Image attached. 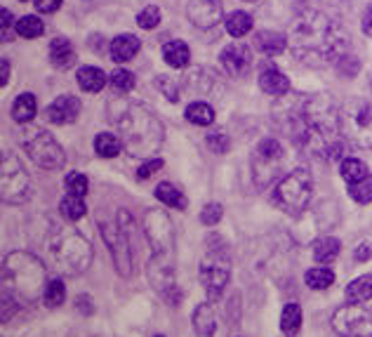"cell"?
<instances>
[{
	"label": "cell",
	"mask_w": 372,
	"mask_h": 337,
	"mask_svg": "<svg viewBox=\"0 0 372 337\" xmlns=\"http://www.w3.org/2000/svg\"><path fill=\"white\" fill-rule=\"evenodd\" d=\"M292 54L309 66L340 64L349 54L351 36L337 19L318 10H302L290 26L287 36Z\"/></svg>",
	"instance_id": "1"
},
{
	"label": "cell",
	"mask_w": 372,
	"mask_h": 337,
	"mask_svg": "<svg viewBox=\"0 0 372 337\" xmlns=\"http://www.w3.org/2000/svg\"><path fill=\"white\" fill-rule=\"evenodd\" d=\"M342 109L330 95H316L304 104L299 113L295 140L314 156L323 161H340L344 151L342 142Z\"/></svg>",
	"instance_id": "2"
},
{
	"label": "cell",
	"mask_w": 372,
	"mask_h": 337,
	"mask_svg": "<svg viewBox=\"0 0 372 337\" xmlns=\"http://www.w3.org/2000/svg\"><path fill=\"white\" fill-rule=\"evenodd\" d=\"M107 116L130 156L149 158L158 153L165 140V128L149 107L127 97H113L107 107Z\"/></svg>",
	"instance_id": "3"
},
{
	"label": "cell",
	"mask_w": 372,
	"mask_h": 337,
	"mask_svg": "<svg viewBox=\"0 0 372 337\" xmlns=\"http://www.w3.org/2000/svg\"><path fill=\"white\" fill-rule=\"evenodd\" d=\"M45 262L31 252H10L3 259V307L10 305L8 318L17 307L36 302L45 292ZM5 318V321H8Z\"/></svg>",
	"instance_id": "4"
},
{
	"label": "cell",
	"mask_w": 372,
	"mask_h": 337,
	"mask_svg": "<svg viewBox=\"0 0 372 337\" xmlns=\"http://www.w3.org/2000/svg\"><path fill=\"white\" fill-rule=\"evenodd\" d=\"M47 262L64 276L83 274L92 262V246L76 229H54L47 239Z\"/></svg>",
	"instance_id": "5"
},
{
	"label": "cell",
	"mask_w": 372,
	"mask_h": 337,
	"mask_svg": "<svg viewBox=\"0 0 372 337\" xmlns=\"http://www.w3.org/2000/svg\"><path fill=\"white\" fill-rule=\"evenodd\" d=\"M342 132L360 149H372V99H353L342 109Z\"/></svg>",
	"instance_id": "6"
},
{
	"label": "cell",
	"mask_w": 372,
	"mask_h": 337,
	"mask_svg": "<svg viewBox=\"0 0 372 337\" xmlns=\"http://www.w3.org/2000/svg\"><path fill=\"white\" fill-rule=\"evenodd\" d=\"M311 191H314V180L311 173L304 168H297L287 173L276 186V201L287 213H302L311 201Z\"/></svg>",
	"instance_id": "7"
},
{
	"label": "cell",
	"mask_w": 372,
	"mask_h": 337,
	"mask_svg": "<svg viewBox=\"0 0 372 337\" xmlns=\"http://www.w3.org/2000/svg\"><path fill=\"white\" fill-rule=\"evenodd\" d=\"M0 191H3V203H24L31 196V180L26 175L24 165L14 153L5 151L3 163H0Z\"/></svg>",
	"instance_id": "8"
},
{
	"label": "cell",
	"mask_w": 372,
	"mask_h": 337,
	"mask_svg": "<svg viewBox=\"0 0 372 337\" xmlns=\"http://www.w3.org/2000/svg\"><path fill=\"white\" fill-rule=\"evenodd\" d=\"M21 146H24L26 156H29L38 168H45V170L64 168L66 163L64 149L59 146V142L54 140L47 130H31L29 135L21 140Z\"/></svg>",
	"instance_id": "9"
},
{
	"label": "cell",
	"mask_w": 372,
	"mask_h": 337,
	"mask_svg": "<svg viewBox=\"0 0 372 337\" xmlns=\"http://www.w3.org/2000/svg\"><path fill=\"white\" fill-rule=\"evenodd\" d=\"M201 283L205 292L210 295V300H217V297L224 292V288L229 285V276H231V259L229 252L224 248H210V252L205 255L201 262Z\"/></svg>",
	"instance_id": "10"
},
{
	"label": "cell",
	"mask_w": 372,
	"mask_h": 337,
	"mask_svg": "<svg viewBox=\"0 0 372 337\" xmlns=\"http://www.w3.org/2000/svg\"><path fill=\"white\" fill-rule=\"evenodd\" d=\"M142 229L149 246L153 248V255L172 257L175 250V229L165 210H146L142 217Z\"/></svg>",
	"instance_id": "11"
},
{
	"label": "cell",
	"mask_w": 372,
	"mask_h": 337,
	"mask_svg": "<svg viewBox=\"0 0 372 337\" xmlns=\"http://www.w3.org/2000/svg\"><path fill=\"white\" fill-rule=\"evenodd\" d=\"M332 328L340 337H372V312L347 302L332 314Z\"/></svg>",
	"instance_id": "12"
},
{
	"label": "cell",
	"mask_w": 372,
	"mask_h": 337,
	"mask_svg": "<svg viewBox=\"0 0 372 337\" xmlns=\"http://www.w3.org/2000/svg\"><path fill=\"white\" fill-rule=\"evenodd\" d=\"M102 226V239L107 243L111 257H113L116 272L120 276H130L132 274V241L125 234V229L120 224H111V222H99Z\"/></svg>",
	"instance_id": "13"
},
{
	"label": "cell",
	"mask_w": 372,
	"mask_h": 337,
	"mask_svg": "<svg viewBox=\"0 0 372 337\" xmlns=\"http://www.w3.org/2000/svg\"><path fill=\"white\" fill-rule=\"evenodd\" d=\"M149 281H151L153 290L163 297L168 305H177L179 302V290H177L175 267H172V257L153 255L149 262Z\"/></svg>",
	"instance_id": "14"
},
{
	"label": "cell",
	"mask_w": 372,
	"mask_h": 337,
	"mask_svg": "<svg viewBox=\"0 0 372 337\" xmlns=\"http://www.w3.org/2000/svg\"><path fill=\"white\" fill-rule=\"evenodd\" d=\"M283 161V146L276 140H262L254 149V161H252V170H254V180L257 184L262 182V175H266V180H274L276 170Z\"/></svg>",
	"instance_id": "15"
},
{
	"label": "cell",
	"mask_w": 372,
	"mask_h": 337,
	"mask_svg": "<svg viewBox=\"0 0 372 337\" xmlns=\"http://www.w3.org/2000/svg\"><path fill=\"white\" fill-rule=\"evenodd\" d=\"M186 17L196 29L210 31L224 17V5H221V0H188Z\"/></svg>",
	"instance_id": "16"
},
{
	"label": "cell",
	"mask_w": 372,
	"mask_h": 337,
	"mask_svg": "<svg viewBox=\"0 0 372 337\" xmlns=\"http://www.w3.org/2000/svg\"><path fill=\"white\" fill-rule=\"evenodd\" d=\"M221 66L226 69V74L229 76H243L250 71V66H252V52H250V47L241 45V43H231V45H226L221 50Z\"/></svg>",
	"instance_id": "17"
},
{
	"label": "cell",
	"mask_w": 372,
	"mask_h": 337,
	"mask_svg": "<svg viewBox=\"0 0 372 337\" xmlns=\"http://www.w3.org/2000/svg\"><path fill=\"white\" fill-rule=\"evenodd\" d=\"M80 113V99L74 95H62L57 97L52 104L45 109V116L50 123L54 125H66V123H74Z\"/></svg>",
	"instance_id": "18"
},
{
	"label": "cell",
	"mask_w": 372,
	"mask_h": 337,
	"mask_svg": "<svg viewBox=\"0 0 372 337\" xmlns=\"http://www.w3.org/2000/svg\"><path fill=\"white\" fill-rule=\"evenodd\" d=\"M140 47H142L140 38H135L132 33H123V36L111 41L109 52L116 64H125V62H130V59H135V54L140 52Z\"/></svg>",
	"instance_id": "19"
},
{
	"label": "cell",
	"mask_w": 372,
	"mask_h": 337,
	"mask_svg": "<svg viewBox=\"0 0 372 337\" xmlns=\"http://www.w3.org/2000/svg\"><path fill=\"white\" fill-rule=\"evenodd\" d=\"M259 87L271 97H283L290 92V80H287L276 66H271V69H264L262 74H259Z\"/></svg>",
	"instance_id": "20"
},
{
	"label": "cell",
	"mask_w": 372,
	"mask_h": 337,
	"mask_svg": "<svg viewBox=\"0 0 372 337\" xmlns=\"http://www.w3.org/2000/svg\"><path fill=\"white\" fill-rule=\"evenodd\" d=\"M193 330L201 337L215 335V330H217V316H215V307L210 302H203V305L196 307V312H193Z\"/></svg>",
	"instance_id": "21"
},
{
	"label": "cell",
	"mask_w": 372,
	"mask_h": 337,
	"mask_svg": "<svg viewBox=\"0 0 372 337\" xmlns=\"http://www.w3.org/2000/svg\"><path fill=\"white\" fill-rule=\"evenodd\" d=\"M254 43H257V47L262 50L266 57H276V54H281L287 47V36L278 31H259Z\"/></svg>",
	"instance_id": "22"
},
{
	"label": "cell",
	"mask_w": 372,
	"mask_h": 337,
	"mask_svg": "<svg viewBox=\"0 0 372 337\" xmlns=\"http://www.w3.org/2000/svg\"><path fill=\"white\" fill-rule=\"evenodd\" d=\"M163 59L172 69H184L191 62V52L184 41H168L163 45Z\"/></svg>",
	"instance_id": "23"
},
{
	"label": "cell",
	"mask_w": 372,
	"mask_h": 337,
	"mask_svg": "<svg viewBox=\"0 0 372 337\" xmlns=\"http://www.w3.org/2000/svg\"><path fill=\"white\" fill-rule=\"evenodd\" d=\"M76 59V52H74V45H71L66 38H54L50 43V62L57 69H69Z\"/></svg>",
	"instance_id": "24"
},
{
	"label": "cell",
	"mask_w": 372,
	"mask_h": 337,
	"mask_svg": "<svg viewBox=\"0 0 372 337\" xmlns=\"http://www.w3.org/2000/svg\"><path fill=\"white\" fill-rule=\"evenodd\" d=\"M299 328H302V307L297 302H287L281 314V333L285 337H295Z\"/></svg>",
	"instance_id": "25"
},
{
	"label": "cell",
	"mask_w": 372,
	"mask_h": 337,
	"mask_svg": "<svg viewBox=\"0 0 372 337\" xmlns=\"http://www.w3.org/2000/svg\"><path fill=\"white\" fill-rule=\"evenodd\" d=\"M78 85L85 92H99L107 85V76H104V71L97 69V66H83V69L78 71Z\"/></svg>",
	"instance_id": "26"
},
{
	"label": "cell",
	"mask_w": 372,
	"mask_h": 337,
	"mask_svg": "<svg viewBox=\"0 0 372 337\" xmlns=\"http://www.w3.org/2000/svg\"><path fill=\"white\" fill-rule=\"evenodd\" d=\"M340 248L342 243L337 239H332V236H323V239H318L314 243V257L316 262L320 264H332L337 257H340Z\"/></svg>",
	"instance_id": "27"
},
{
	"label": "cell",
	"mask_w": 372,
	"mask_h": 337,
	"mask_svg": "<svg viewBox=\"0 0 372 337\" xmlns=\"http://www.w3.org/2000/svg\"><path fill=\"white\" fill-rule=\"evenodd\" d=\"M347 302H351V305H363V302H368L372 297V276H358L356 281H351V283L347 285Z\"/></svg>",
	"instance_id": "28"
},
{
	"label": "cell",
	"mask_w": 372,
	"mask_h": 337,
	"mask_svg": "<svg viewBox=\"0 0 372 337\" xmlns=\"http://www.w3.org/2000/svg\"><path fill=\"white\" fill-rule=\"evenodd\" d=\"M123 149L125 146H123V142H120V137L111 135V132H102V135L94 137V151H97V156H102V158L118 156Z\"/></svg>",
	"instance_id": "29"
},
{
	"label": "cell",
	"mask_w": 372,
	"mask_h": 337,
	"mask_svg": "<svg viewBox=\"0 0 372 337\" xmlns=\"http://www.w3.org/2000/svg\"><path fill=\"white\" fill-rule=\"evenodd\" d=\"M155 198H158L160 203H165V206H170V208H177V210L186 208L184 193L177 189L175 184H170V182H160V184L155 186Z\"/></svg>",
	"instance_id": "30"
},
{
	"label": "cell",
	"mask_w": 372,
	"mask_h": 337,
	"mask_svg": "<svg viewBox=\"0 0 372 337\" xmlns=\"http://www.w3.org/2000/svg\"><path fill=\"white\" fill-rule=\"evenodd\" d=\"M33 116H36V97L31 92H24V95L14 99L12 118L17 123H29V120H33Z\"/></svg>",
	"instance_id": "31"
},
{
	"label": "cell",
	"mask_w": 372,
	"mask_h": 337,
	"mask_svg": "<svg viewBox=\"0 0 372 337\" xmlns=\"http://www.w3.org/2000/svg\"><path fill=\"white\" fill-rule=\"evenodd\" d=\"M186 120L193 125H212L215 123V109L208 102H193L186 107Z\"/></svg>",
	"instance_id": "32"
},
{
	"label": "cell",
	"mask_w": 372,
	"mask_h": 337,
	"mask_svg": "<svg viewBox=\"0 0 372 337\" xmlns=\"http://www.w3.org/2000/svg\"><path fill=\"white\" fill-rule=\"evenodd\" d=\"M250 29H252V17H250L248 12H233L226 17V31H229V36L233 38H243L248 36Z\"/></svg>",
	"instance_id": "33"
},
{
	"label": "cell",
	"mask_w": 372,
	"mask_h": 337,
	"mask_svg": "<svg viewBox=\"0 0 372 337\" xmlns=\"http://www.w3.org/2000/svg\"><path fill=\"white\" fill-rule=\"evenodd\" d=\"M304 281H307L309 288L325 290V288H330V285L335 283V274H332L330 269H325V267H314V269H309V272H307Z\"/></svg>",
	"instance_id": "34"
},
{
	"label": "cell",
	"mask_w": 372,
	"mask_h": 337,
	"mask_svg": "<svg viewBox=\"0 0 372 337\" xmlns=\"http://www.w3.org/2000/svg\"><path fill=\"white\" fill-rule=\"evenodd\" d=\"M59 210H62V215H64L66 219H71V222H78V219H80L83 215L87 213L85 201H83L80 196H74V193H69L66 198H62V203H59Z\"/></svg>",
	"instance_id": "35"
},
{
	"label": "cell",
	"mask_w": 372,
	"mask_h": 337,
	"mask_svg": "<svg viewBox=\"0 0 372 337\" xmlns=\"http://www.w3.org/2000/svg\"><path fill=\"white\" fill-rule=\"evenodd\" d=\"M43 31H45V26H43V21L36 14H26L17 21V33L21 38H38L43 36Z\"/></svg>",
	"instance_id": "36"
},
{
	"label": "cell",
	"mask_w": 372,
	"mask_h": 337,
	"mask_svg": "<svg viewBox=\"0 0 372 337\" xmlns=\"http://www.w3.org/2000/svg\"><path fill=\"white\" fill-rule=\"evenodd\" d=\"M365 175H368V168H365L363 161H358V158H342V177L349 184L363 180Z\"/></svg>",
	"instance_id": "37"
},
{
	"label": "cell",
	"mask_w": 372,
	"mask_h": 337,
	"mask_svg": "<svg viewBox=\"0 0 372 337\" xmlns=\"http://www.w3.org/2000/svg\"><path fill=\"white\" fill-rule=\"evenodd\" d=\"M66 300V288H64V281L59 279H52L50 283L45 285V292H43V302L47 307H59L64 305Z\"/></svg>",
	"instance_id": "38"
},
{
	"label": "cell",
	"mask_w": 372,
	"mask_h": 337,
	"mask_svg": "<svg viewBox=\"0 0 372 337\" xmlns=\"http://www.w3.org/2000/svg\"><path fill=\"white\" fill-rule=\"evenodd\" d=\"M349 193H351V198L356 203H372V175L368 173L363 180L353 182V184L349 186Z\"/></svg>",
	"instance_id": "39"
},
{
	"label": "cell",
	"mask_w": 372,
	"mask_h": 337,
	"mask_svg": "<svg viewBox=\"0 0 372 337\" xmlns=\"http://www.w3.org/2000/svg\"><path fill=\"white\" fill-rule=\"evenodd\" d=\"M111 85H113L116 92H120V95H125V92H130L132 87H135V74L127 69H116L113 74H111Z\"/></svg>",
	"instance_id": "40"
},
{
	"label": "cell",
	"mask_w": 372,
	"mask_h": 337,
	"mask_svg": "<svg viewBox=\"0 0 372 337\" xmlns=\"http://www.w3.org/2000/svg\"><path fill=\"white\" fill-rule=\"evenodd\" d=\"M205 142H208V149H210V151H215V153H226V151H229V146H231L229 135H226V130H221V128L212 130V132H208Z\"/></svg>",
	"instance_id": "41"
},
{
	"label": "cell",
	"mask_w": 372,
	"mask_h": 337,
	"mask_svg": "<svg viewBox=\"0 0 372 337\" xmlns=\"http://www.w3.org/2000/svg\"><path fill=\"white\" fill-rule=\"evenodd\" d=\"M66 189H69V193H74V196L85 198L87 189H90V182H87V177L83 173H71L66 177Z\"/></svg>",
	"instance_id": "42"
},
{
	"label": "cell",
	"mask_w": 372,
	"mask_h": 337,
	"mask_svg": "<svg viewBox=\"0 0 372 337\" xmlns=\"http://www.w3.org/2000/svg\"><path fill=\"white\" fill-rule=\"evenodd\" d=\"M137 24H140L142 29H146V31L155 29V26L160 24V10L155 8V5H146V8L137 14Z\"/></svg>",
	"instance_id": "43"
},
{
	"label": "cell",
	"mask_w": 372,
	"mask_h": 337,
	"mask_svg": "<svg viewBox=\"0 0 372 337\" xmlns=\"http://www.w3.org/2000/svg\"><path fill=\"white\" fill-rule=\"evenodd\" d=\"M155 87H158L170 102H179V87H177V80H172L170 76H158V78H155Z\"/></svg>",
	"instance_id": "44"
},
{
	"label": "cell",
	"mask_w": 372,
	"mask_h": 337,
	"mask_svg": "<svg viewBox=\"0 0 372 337\" xmlns=\"http://www.w3.org/2000/svg\"><path fill=\"white\" fill-rule=\"evenodd\" d=\"M221 219V206L219 203H208L201 213V222L208 224V226H215Z\"/></svg>",
	"instance_id": "45"
},
{
	"label": "cell",
	"mask_w": 372,
	"mask_h": 337,
	"mask_svg": "<svg viewBox=\"0 0 372 337\" xmlns=\"http://www.w3.org/2000/svg\"><path fill=\"white\" fill-rule=\"evenodd\" d=\"M163 168V161L160 158H151V161L142 163L140 170H137V180H149L153 173H158V170Z\"/></svg>",
	"instance_id": "46"
},
{
	"label": "cell",
	"mask_w": 372,
	"mask_h": 337,
	"mask_svg": "<svg viewBox=\"0 0 372 337\" xmlns=\"http://www.w3.org/2000/svg\"><path fill=\"white\" fill-rule=\"evenodd\" d=\"M62 3H64V0H33V5H36V10H38V12H43V14H52V12H57V10L62 8Z\"/></svg>",
	"instance_id": "47"
},
{
	"label": "cell",
	"mask_w": 372,
	"mask_h": 337,
	"mask_svg": "<svg viewBox=\"0 0 372 337\" xmlns=\"http://www.w3.org/2000/svg\"><path fill=\"white\" fill-rule=\"evenodd\" d=\"M363 33L365 36H372V3L368 5V10L363 14Z\"/></svg>",
	"instance_id": "48"
},
{
	"label": "cell",
	"mask_w": 372,
	"mask_h": 337,
	"mask_svg": "<svg viewBox=\"0 0 372 337\" xmlns=\"http://www.w3.org/2000/svg\"><path fill=\"white\" fill-rule=\"evenodd\" d=\"M372 257V248L368 246V243H360V246L356 248V259L358 262H363V259H370Z\"/></svg>",
	"instance_id": "49"
},
{
	"label": "cell",
	"mask_w": 372,
	"mask_h": 337,
	"mask_svg": "<svg viewBox=\"0 0 372 337\" xmlns=\"http://www.w3.org/2000/svg\"><path fill=\"white\" fill-rule=\"evenodd\" d=\"M0 17H3V38L8 41V31H10V26H12V12H10V10H3Z\"/></svg>",
	"instance_id": "50"
},
{
	"label": "cell",
	"mask_w": 372,
	"mask_h": 337,
	"mask_svg": "<svg viewBox=\"0 0 372 337\" xmlns=\"http://www.w3.org/2000/svg\"><path fill=\"white\" fill-rule=\"evenodd\" d=\"M0 66H3V85H8V80H10V62L3 57V62H0Z\"/></svg>",
	"instance_id": "51"
},
{
	"label": "cell",
	"mask_w": 372,
	"mask_h": 337,
	"mask_svg": "<svg viewBox=\"0 0 372 337\" xmlns=\"http://www.w3.org/2000/svg\"><path fill=\"white\" fill-rule=\"evenodd\" d=\"M245 3H257V0H245Z\"/></svg>",
	"instance_id": "52"
},
{
	"label": "cell",
	"mask_w": 372,
	"mask_h": 337,
	"mask_svg": "<svg viewBox=\"0 0 372 337\" xmlns=\"http://www.w3.org/2000/svg\"><path fill=\"white\" fill-rule=\"evenodd\" d=\"M155 337H165V335H155Z\"/></svg>",
	"instance_id": "53"
},
{
	"label": "cell",
	"mask_w": 372,
	"mask_h": 337,
	"mask_svg": "<svg viewBox=\"0 0 372 337\" xmlns=\"http://www.w3.org/2000/svg\"><path fill=\"white\" fill-rule=\"evenodd\" d=\"M21 3H26V0H21Z\"/></svg>",
	"instance_id": "54"
}]
</instances>
